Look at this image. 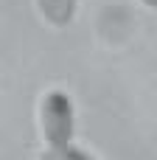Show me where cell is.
Instances as JSON below:
<instances>
[{
	"label": "cell",
	"instance_id": "obj_2",
	"mask_svg": "<svg viewBox=\"0 0 157 160\" xmlns=\"http://www.w3.org/2000/svg\"><path fill=\"white\" fill-rule=\"evenodd\" d=\"M39 17L51 25V28H67L76 17L79 0H34Z\"/></svg>",
	"mask_w": 157,
	"mask_h": 160
},
{
	"label": "cell",
	"instance_id": "obj_1",
	"mask_svg": "<svg viewBox=\"0 0 157 160\" xmlns=\"http://www.w3.org/2000/svg\"><path fill=\"white\" fill-rule=\"evenodd\" d=\"M37 127L42 135V146L59 149L70 146L76 138V110L70 96L62 87H48L37 101Z\"/></svg>",
	"mask_w": 157,
	"mask_h": 160
},
{
	"label": "cell",
	"instance_id": "obj_3",
	"mask_svg": "<svg viewBox=\"0 0 157 160\" xmlns=\"http://www.w3.org/2000/svg\"><path fill=\"white\" fill-rule=\"evenodd\" d=\"M37 160H96L87 149L70 143V146H59V149H51V146H42Z\"/></svg>",
	"mask_w": 157,
	"mask_h": 160
},
{
	"label": "cell",
	"instance_id": "obj_4",
	"mask_svg": "<svg viewBox=\"0 0 157 160\" xmlns=\"http://www.w3.org/2000/svg\"><path fill=\"white\" fill-rule=\"evenodd\" d=\"M146 8H152V11H157V0H140Z\"/></svg>",
	"mask_w": 157,
	"mask_h": 160
}]
</instances>
